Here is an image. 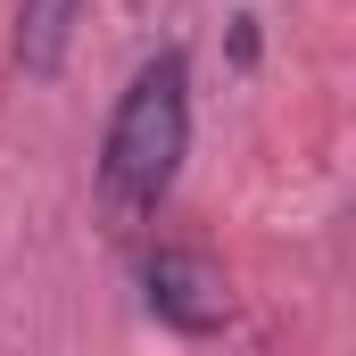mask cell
Masks as SVG:
<instances>
[{
    "label": "cell",
    "mask_w": 356,
    "mask_h": 356,
    "mask_svg": "<svg viewBox=\"0 0 356 356\" xmlns=\"http://www.w3.org/2000/svg\"><path fill=\"white\" fill-rule=\"evenodd\" d=\"M182 158H191V58L158 50L133 67V83L116 91L108 141H99V191L116 216H149L175 191Z\"/></svg>",
    "instance_id": "1"
},
{
    "label": "cell",
    "mask_w": 356,
    "mask_h": 356,
    "mask_svg": "<svg viewBox=\"0 0 356 356\" xmlns=\"http://www.w3.org/2000/svg\"><path fill=\"white\" fill-rule=\"evenodd\" d=\"M141 290H149V315L175 323L182 340H207V332L232 323V282H224V266L207 249H149Z\"/></svg>",
    "instance_id": "2"
},
{
    "label": "cell",
    "mask_w": 356,
    "mask_h": 356,
    "mask_svg": "<svg viewBox=\"0 0 356 356\" xmlns=\"http://www.w3.org/2000/svg\"><path fill=\"white\" fill-rule=\"evenodd\" d=\"M75 25H83V0H17V67L58 75L75 50Z\"/></svg>",
    "instance_id": "3"
}]
</instances>
